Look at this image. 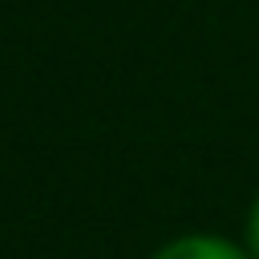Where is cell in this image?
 Here are the masks:
<instances>
[{"label": "cell", "mask_w": 259, "mask_h": 259, "mask_svg": "<svg viewBox=\"0 0 259 259\" xmlns=\"http://www.w3.org/2000/svg\"><path fill=\"white\" fill-rule=\"evenodd\" d=\"M247 239H251V255L259 259V198L251 206V223H247Z\"/></svg>", "instance_id": "obj_2"}, {"label": "cell", "mask_w": 259, "mask_h": 259, "mask_svg": "<svg viewBox=\"0 0 259 259\" xmlns=\"http://www.w3.org/2000/svg\"><path fill=\"white\" fill-rule=\"evenodd\" d=\"M154 259H247V255L219 235H186V239L166 243Z\"/></svg>", "instance_id": "obj_1"}]
</instances>
